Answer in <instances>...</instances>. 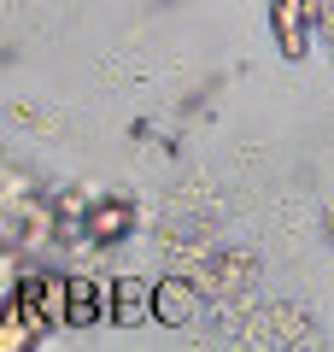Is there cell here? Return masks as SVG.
Returning <instances> with one entry per match:
<instances>
[{
	"label": "cell",
	"instance_id": "obj_1",
	"mask_svg": "<svg viewBox=\"0 0 334 352\" xmlns=\"http://www.w3.org/2000/svg\"><path fill=\"white\" fill-rule=\"evenodd\" d=\"M94 305H100V294L76 282V288H71V311H65V323H94Z\"/></svg>",
	"mask_w": 334,
	"mask_h": 352
}]
</instances>
